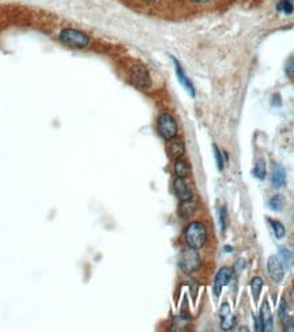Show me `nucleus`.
Segmentation results:
<instances>
[{
  "label": "nucleus",
  "instance_id": "nucleus-16",
  "mask_svg": "<svg viewBox=\"0 0 294 332\" xmlns=\"http://www.w3.org/2000/svg\"><path fill=\"white\" fill-rule=\"evenodd\" d=\"M285 206V199L282 195H274L268 200V207L273 211H282Z\"/></svg>",
  "mask_w": 294,
  "mask_h": 332
},
{
  "label": "nucleus",
  "instance_id": "nucleus-4",
  "mask_svg": "<svg viewBox=\"0 0 294 332\" xmlns=\"http://www.w3.org/2000/svg\"><path fill=\"white\" fill-rule=\"evenodd\" d=\"M157 131L165 140H169L172 138H176L179 127L172 114L162 113L159 114L158 120H157Z\"/></svg>",
  "mask_w": 294,
  "mask_h": 332
},
{
  "label": "nucleus",
  "instance_id": "nucleus-22",
  "mask_svg": "<svg viewBox=\"0 0 294 332\" xmlns=\"http://www.w3.org/2000/svg\"><path fill=\"white\" fill-rule=\"evenodd\" d=\"M219 225L222 233H225V231H226V227H228V225H226V208H225V207H220L219 210Z\"/></svg>",
  "mask_w": 294,
  "mask_h": 332
},
{
  "label": "nucleus",
  "instance_id": "nucleus-13",
  "mask_svg": "<svg viewBox=\"0 0 294 332\" xmlns=\"http://www.w3.org/2000/svg\"><path fill=\"white\" fill-rule=\"evenodd\" d=\"M175 173L177 177H187L188 174L191 173V168H189V163L184 159L179 158L175 159Z\"/></svg>",
  "mask_w": 294,
  "mask_h": 332
},
{
  "label": "nucleus",
  "instance_id": "nucleus-20",
  "mask_svg": "<svg viewBox=\"0 0 294 332\" xmlns=\"http://www.w3.org/2000/svg\"><path fill=\"white\" fill-rule=\"evenodd\" d=\"M234 324H236V319L229 313V315H226V316H222V329H225V331H229V329H232L233 327H234Z\"/></svg>",
  "mask_w": 294,
  "mask_h": 332
},
{
  "label": "nucleus",
  "instance_id": "nucleus-6",
  "mask_svg": "<svg viewBox=\"0 0 294 332\" xmlns=\"http://www.w3.org/2000/svg\"><path fill=\"white\" fill-rule=\"evenodd\" d=\"M267 270H268L270 276L274 282H277V283L282 282L283 276H285V268H283L279 256H270L268 262H267Z\"/></svg>",
  "mask_w": 294,
  "mask_h": 332
},
{
  "label": "nucleus",
  "instance_id": "nucleus-1",
  "mask_svg": "<svg viewBox=\"0 0 294 332\" xmlns=\"http://www.w3.org/2000/svg\"><path fill=\"white\" fill-rule=\"evenodd\" d=\"M184 239H185V243H187L188 247L195 248V249L203 248L206 241H207L206 226L199 221L191 222L184 230Z\"/></svg>",
  "mask_w": 294,
  "mask_h": 332
},
{
  "label": "nucleus",
  "instance_id": "nucleus-14",
  "mask_svg": "<svg viewBox=\"0 0 294 332\" xmlns=\"http://www.w3.org/2000/svg\"><path fill=\"white\" fill-rule=\"evenodd\" d=\"M263 284L264 283H263V279H261L260 276H255V278H252V280H251V292H252V297L255 302H257L259 298H260Z\"/></svg>",
  "mask_w": 294,
  "mask_h": 332
},
{
  "label": "nucleus",
  "instance_id": "nucleus-17",
  "mask_svg": "<svg viewBox=\"0 0 294 332\" xmlns=\"http://www.w3.org/2000/svg\"><path fill=\"white\" fill-rule=\"evenodd\" d=\"M268 222L270 225H271V227H273V231L274 234H275V237H277L278 240L283 239L286 234L285 226H283L279 221H275V219H268Z\"/></svg>",
  "mask_w": 294,
  "mask_h": 332
},
{
  "label": "nucleus",
  "instance_id": "nucleus-2",
  "mask_svg": "<svg viewBox=\"0 0 294 332\" xmlns=\"http://www.w3.org/2000/svg\"><path fill=\"white\" fill-rule=\"evenodd\" d=\"M59 38L64 45L71 48H85L89 45V37L85 33L77 29H63L59 34Z\"/></svg>",
  "mask_w": 294,
  "mask_h": 332
},
{
  "label": "nucleus",
  "instance_id": "nucleus-25",
  "mask_svg": "<svg viewBox=\"0 0 294 332\" xmlns=\"http://www.w3.org/2000/svg\"><path fill=\"white\" fill-rule=\"evenodd\" d=\"M283 324H285L286 331H294V319L291 316H286L283 319Z\"/></svg>",
  "mask_w": 294,
  "mask_h": 332
},
{
  "label": "nucleus",
  "instance_id": "nucleus-7",
  "mask_svg": "<svg viewBox=\"0 0 294 332\" xmlns=\"http://www.w3.org/2000/svg\"><path fill=\"white\" fill-rule=\"evenodd\" d=\"M233 271L229 267H222L216 274L215 279H214V294L215 297H219L222 289L229 283V280L232 279Z\"/></svg>",
  "mask_w": 294,
  "mask_h": 332
},
{
  "label": "nucleus",
  "instance_id": "nucleus-11",
  "mask_svg": "<svg viewBox=\"0 0 294 332\" xmlns=\"http://www.w3.org/2000/svg\"><path fill=\"white\" fill-rule=\"evenodd\" d=\"M175 61V68H176V75H177V79L180 81V83L183 85V87L187 90L188 93L191 94V97H195V87L192 85V82L189 81V78L187 77V74L184 73L183 67L180 65V63L176 59H173Z\"/></svg>",
  "mask_w": 294,
  "mask_h": 332
},
{
  "label": "nucleus",
  "instance_id": "nucleus-8",
  "mask_svg": "<svg viewBox=\"0 0 294 332\" xmlns=\"http://www.w3.org/2000/svg\"><path fill=\"white\" fill-rule=\"evenodd\" d=\"M173 189H175L176 196L181 202H187V200L192 199V189L189 188L184 177H176L175 182H173Z\"/></svg>",
  "mask_w": 294,
  "mask_h": 332
},
{
  "label": "nucleus",
  "instance_id": "nucleus-19",
  "mask_svg": "<svg viewBox=\"0 0 294 332\" xmlns=\"http://www.w3.org/2000/svg\"><path fill=\"white\" fill-rule=\"evenodd\" d=\"M253 176L259 180H264L265 178V162L264 159H259L255 165L253 169Z\"/></svg>",
  "mask_w": 294,
  "mask_h": 332
},
{
  "label": "nucleus",
  "instance_id": "nucleus-26",
  "mask_svg": "<svg viewBox=\"0 0 294 332\" xmlns=\"http://www.w3.org/2000/svg\"><path fill=\"white\" fill-rule=\"evenodd\" d=\"M192 2H195V3H204V2H208V0H192Z\"/></svg>",
  "mask_w": 294,
  "mask_h": 332
},
{
  "label": "nucleus",
  "instance_id": "nucleus-10",
  "mask_svg": "<svg viewBox=\"0 0 294 332\" xmlns=\"http://www.w3.org/2000/svg\"><path fill=\"white\" fill-rule=\"evenodd\" d=\"M166 150L169 153V157L173 159H179L181 158L185 153V146H184V142L181 139L177 138H172L167 140V146Z\"/></svg>",
  "mask_w": 294,
  "mask_h": 332
},
{
  "label": "nucleus",
  "instance_id": "nucleus-15",
  "mask_svg": "<svg viewBox=\"0 0 294 332\" xmlns=\"http://www.w3.org/2000/svg\"><path fill=\"white\" fill-rule=\"evenodd\" d=\"M196 210V206L195 203L192 202L191 200H187V202H181V206H180V215L183 217V218H189L191 215H193V212H195Z\"/></svg>",
  "mask_w": 294,
  "mask_h": 332
},
{
  "label": "nucleus",
  "instance_id": "nucleus-12",
  "mask_svg": "<svg viewBox=\"0 0 294 332\" xmlns=\"http://www.w3.org/2000/svg\"><path fill=\"white\" fill-rule=\"evenodd\" d=\"M271 181L275 188H282L286 184V172L281 165H273V176H271Z\"/></svg>",
  "mask_w": 294,
  "mask_h": 332
},
{
  "label": "nucleus",
  "instance_id": "nucleus-9",
  "mask_svg": "<svg viewBox=\"0 0 294 332\" xmlns=\"http://www.w3.org/2000/svg\"><path fill=\"white\" fill-rule=\"evenodd\" d=\"M260 331H273L274 329V319L271 309L267 301L263 302V306L260 309Z\"/></svg>",
  "mask_w": 294,
  "mask_h": 332
},
{
  "label": "nucleus",
  "instance_id": "nucleus-21",
  "mask_svg": "<svg viewBox=\"0 0 294 332\" xmlns=\"http://www.w3.org/2000/svg\"><path fill=\"white\" fill-rule=\"evenodd\" d=\"M212 150H214V155H215V161H216V168H218V170H224V159H222V153L219 151V149L214 145L212 146Z\"/></svg>",
  "mask_w": 294,
  "mask_h": 332
},
{
  "label": "nucleus",
  "instance_id": "nucleus-18",
  "mask_svg": "<svg viewBox=\"0 0 294 332\" xmlns=\"http://www.w3.org/2000/svg\"><path fill=\"white\" fill-rule=\"evenodd\" d=\"M277 10L279 12H283V14H293L294 11V4L293 0H281L279 3L277 4Z\"/></svg>",
  "mask_w": 294,
  "mask_h": 332
},
{
  "label": "nucleus",
  "instance_id": "nucleus-24",
  "mask_svg": "<svg viewBox=\"0 0 294 332\" xmlns=\"http://www.w3.org/2000/svg\"><path fill=\"white\" fill-rule=\"evenodd\" d=\"M279 257H282V260H283L286 264H289L290 262H291V253H290L286 248H281V249H279Z\"/></svg>",
  "mask_w": 294,
  "mask_h": 332
},
{
  "label": "nucleus",
  "instance_id": "nucleus-23",
  "mask_svg": "<svg viewBox=\"0 0 294 332\" xmlns=\"http://www.w3.org/2000/svg\"><path fill=\"white\" fill-rule=\"evenodd\" d=\"M285 71H286V75H287V77L294 78V55L290 57L289 60H287V63H286Z\"/></svg>",
  "mask_w": 294,
  "mask_h": 332
},
{
  "label": "nucleus",
  "instance_id": "nucleus-3",
  "mask_svg": "<svg viewBox=\"0 0 294 332\" xmlns=\"http://www.w3.org/2000/svg\"><path fill=\"white\" fill-rule=\"evenodd\" d=\"M179 266L185 274H192L200 267V256L198 249L191 247L184 248L179 256Z\"/></svg>",
  "mask_w": 294,
  "mask_h": 332
},
{
  "label": "nucleus",
  "instance_id": "nucleus-5",
  "mask_svg": "<svg viewBox=\"0 0 294 332\" xmlns=\"http://www.w3.org/2000/svg\"><path fill=\"white\" fill-rule=\"evenodd\" d=\"M130 79L138 89L146 90L151 86V78L143 64H135L130 71Z\"/></svg>",
  "mask_w": 294,
  "mask_h": 332
}]
</instances>
